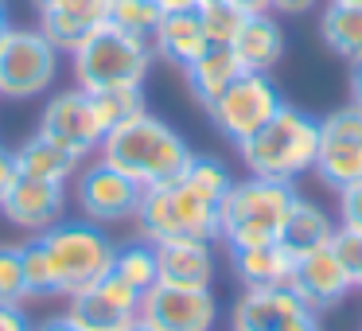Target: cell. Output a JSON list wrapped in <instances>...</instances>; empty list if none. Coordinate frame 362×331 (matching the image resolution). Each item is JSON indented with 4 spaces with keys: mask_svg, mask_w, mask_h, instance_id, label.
I'll list each match as a JSON object with an SVG mask.
<instances>
[{
    "mask_svg": "<svg viewBox=\"0 0 362 331\" xmlns=\"http://www.w3.org/2000/svg\"><path fill=\"white\" fill-rule=\"evenodd\" d=\"M98 156L105 164H113L117 172H125L129 180H136L141 187H156V183L175 180L195 152L168 121H160L156 113L144 110L136 117H129L125 125L110 129L102 137Z\"/></svg>",
    "mask_w": 362,
    "mask_h": 331,
    "instance_id": "cell-1",
    "label": "cell"
},
{
    "mask_svg": "<svg viewBox=\"0 0 362 331\" xmlns=\"http://www.w3.org/2000/svg\"><path fill=\"white\" fill-rule=\"evenodd\" d=\"M320 152V117L284 102L269 125H261L250 141L238 144V160L250 175L276 183H296L315 168Z\"/></svg>",
    "mask_w": 362,
    "mask_h": 331,
    "instance_id": "cell-2",
    "label": "cell"
},
{
    "mask_svg": "<svg viewBox=\"0 0 362 331\" xmlns=\"http://www.w3.org/2000/svg\"><path fill=\"white\" fill-rule=\"evenodd\" d=\"M292 203H296V187L292 183L261 180V175L234 180L218 203V242L226 250L276 242Z\"/></svg>",
    "mask_w": 362,
    "mask_h": 331,
    "instance_id": "cell-3",
    "label": "cell"
},
{
    "mask_svg": "<svg viewBox=\"0 0 362 331\" xmlns=\"http://www.w3.org/2000/svg\"><path fill=\"white\" fill-rule=\"evenodd\" d=\"M136 234L144 242H175V238H199V242H218V203L211 195L187 183L183 175L156 187H144L136 207Z\"/></svg>",
    "mask_w": 362,
    "mask_h": 331,
    "instance_id": "cell-4",
    "label": "cell"
},
{
    "mask_svg": "<svg viewBox=\"0 0 362 331\" xmlns=\"http://www.w3.org/2000/svg\"><path fill=\"white\" fill-rule=\"evenodd\" d=\"M152 63V43L144 35H129L113 24H102L82 47L71 51V71L74 86L94 94V90H113V86H144Z\"/></svg>",
    "mask_w": 362,
    "mask_h": 331,
    "instance_id": "cell-5",
    "label": "cell"
},
{
    "mask_svg": "<svg viewBox=\"0 0 362 331\" xmlns=\"http://www.w3.org/2000/svg\"><path fill=\"white\" fill-rule=\"evenodd\" d=\"M40 242L51 257V269H55V296H74V292L90 289L113 273L117 242L98 222L63 219L51 230H43Z\"/></svg>",
    "mask_w": 362,
    "mask_h": 331,
    "instance_id": "cell-6",
    "label": "cell"
},
{
    "mask_svg": "<svg viewBox=\"0 0 362 331\" xmlns=\"http://www.w3.org/2000/svg\"><path fill=\"white\" fill-rule=\"evenodd\" d=\"M63 55L40 28H8L0 35V98L32 102L59 82Z\"/></svg>",
    "mask_w": 362,
    "mask_h": 331,
    "instance_id": "cell-7",
    "label": "cell"
},
{
    "mask_svg": "<svg viewBox=\"0 0 362 331\" xmlns=\"http://www.w3.org/2000/svg\"><path fill=\"white\" fill-rule=\"evenodd\" d=\"M281 105H284V94L276 90V82L269 79V74L245 71L206 105V117H211V125L218 129L230 144H242V141H250L261 125H269Z\"/></svg>",
    "mask_w": 362,
    "mask_h": 331,
    "instance_id": "cell-8",
    "label": "cell"
},
{
    "mask_svg": "<svg viewBox=\"0 0 362 331\" xmlns=\"http://www.w3.org/2000/svg\"><path fill=\"white\" fill-rule=\"evenodd\" d=\"M74 207L86 222H98V226H121V222L136 219V207H141L144 187L136 180H129L125 172H117L113 164H105L102 156L82 160L78 175H74Z\"/></svg>",
    "mask_w": 362,
    "mask_h": 331,
    "instance_id": "cell-9",
    "label": "cell"
},
{
    "mask_svg": "<svg viewBox=\"0 0 362 331\" xmlns=\"http://www.w3.org/2000/svg\"><path fill=\"white\" fill-rule=\"evenodd\" d=\"M312 172L331 191H343L362 180V105L346 102L343 110L320 121V152Z\"/></svg>",
    "mask_w": 362,
    "mask_h": 331,
    "instance_id": "cell-10",
    "label": "cell"
},
{
    "mask_svg": "<svg viewBox=\"0 0 362 331\" xmlns=\"http://www.w3.org/2000/svg\"><path fill=\"white\" fill-rule=\"evenodd\" d=\"M230 331H323L320 312L304 304L288 284L242 289L230 308Z\"/></svg>",
    "mask_w": 362,
    "mask_h": 331,
    "instance_id": "cell-11",
    "label": "cell"
},
{
    "mask_svg": "<svg viewBox=\"0 0 362 331\" xmlns=\"http://www.w3.org/2000/svg\"><path fill=\"white\" fill-rule=\"evenodd\" d=\"M35 133L47 137V141L59 144V149H66L71 156L90 160V156H98V149H102L105 129L98 125V117H94L90 94L78 90V86H71V90H59V94L47 98Z\"/></svg>",
    "mask_w": 362,
    "mask_h": 331,
    "instance_id": "cell-12",
    "label": "cell"
},
{
    "mask_svg": "<svg viewBox=\"0 0 362 331\" xmlns=\"http://www.w3.org/2000/svg\"><path fill=\"white\" fill-rule=\"evenodd\" d=\"M141 315L152 331H214L218 296L211 289H180V284H152L141 292Z\"/></svg>",
    "mask_w": 362,
    "mask_h": 331,
    "instance_id": "cell-13",
    "label": "cell"
},
{
    "mask_svg": "<svg viewBox=\"0 0 362 331\" xmlns=\"http://www.w3.org/2000/svg\"><path fill=\"white\" fill-rule=\"evenodd\" d=\"M136 312H141V292L125 284L117 273L66 296V315L82 331H125L136 320Z\"/></svg>",
    "mask_w": 362,
    "mask_h": 331,
    "instance_id": "cell-14",
    "label": "cell"
},
{
    "mask_svg": "<svg viewBox=\"0 0 362 331\" xmlns=\"http://www.w3.org/2000/svg\"><path fill=\"white\" fill-rule=\"evenodd\" d=\"M288 289L304 300L312 312H327V308H339L346 296L354 292V281L351 273L343 269V261L335 257V250H315V253H304L296 257V269H292V281Z\"/></svg>",
    "mask_w": 362,
    "mask_h": 331,
    "instance_id": "cell-15",
    "label": "cell"
},
{
    "mask_svg": "<svg viewBox=\"0 0 362 331\" xmlns=\"http://www.w3.org/2000/svg\"><path fill=\"white\" fill-rule=\"evenodd\" d=\"M0 214L24 234H43V230H51L55 222L66 219V187L20 175L12 183V191L4 195V203H0Z\"/></svg>",
    "mask_w": 362,
    "mask_h": 331,
    "instance_id": "cell-16",
    "label": "cell"
},
{
    "mask_svg": "<svg viewBox=\"0 0 362 331\" xmlns=\"http://www.w3.org/2000/svg\"><path fill=\"white\" fill-rule=\"evenodd\" d=\"M105 4L110 0H43L40 8V32L51 40V47L59 55H71L74 47H82V40L98 32L105 24Z\"/></svg>",
    "mask_w": 362,
    "mask_h": 331,
    "instance_id": "cell-17",
    "label": "cell"
},
{
    "mask_svg": "<svg viewBox=\"0 0 362 331\" xmlns=\"http://www.w3.org/2000/svg\"><path fill=\"white\" fill-rule=\"evenodd\" d=\"M156 269H160V284H180V289H211L214 273H218L214 242H199V238L160 242L156 245Z\"/></svg>",
    "mask_w": 362,
    "mask_h": 331,
    "instance_id": "cell-18",
    "label": "cell"
},
{
    "mask_svg": "<svg viewBox=\"0 0 362 331\" xmlns=\"http://www.w3.org/2000/svg\"><path fill=\"white\" fill-rule=\"evenodd\" d=\"M148 43H152V55L164 59V63H172V66H180V71L191 66L206 47H211V40H206L203 24H199L195 8L164 12L160 24H156V32L148 35Z\"/></svg>",
    "mask_w": 362,
    "mask_h": 331,
    "instance_id": "cell-19",
    "label": "cell"
},
{
    "mask_svg": "<svg viewBox=\"0 0 362 331\" xmlns=\"http://www.w3.org/2000/svg\"><path fill=\"white\" fill-rule=\"evenodd\" d=\"M230 47H234L238 59H242L245 71L273 74V66L284 59L288 40H284V28H281V20H276L273 12H250L245 24H242V32H238V40L230 43Z\"/></svg>",
    "mask_w": 362,
    "mask_h": 331,
    "instance_id": "cell-20",
    "label": "cell"
},
{
    "mask_svg": "<svg viewBox=\"0 0 362 331\" xmlns=\"http://www.w3.org/2000/svg\"><path fill=\"white\" fill-rule=\"evenodd\" d=\"M230 269H234L242 289H276V284L292 281L296 257H292L281 242H265V245L230 250Z\"/></svg>",
    "mask_w": 362,
    "mask_h": 331,
    "instance_id": "cell-21",
    "label": "cell"
},
{
    "mask_svg": "<svg viewBox=\"0 0 362 331\" xmlns=\"http://www.w3.org/2000/svg\"><path fill=\"white\" fill-rule=\"evenodd\" d=\"M335 230H339V222L331 219L320 203L296 195V203L288 207V219H284L281 238H276V242H281L292 257H304V253L327 250L331 238H335Z\"/></svg>",
    "mask_w": 362,
    "mask_h": 331,
    "instance_id": "cell-22",
    "label": "cell"
},
{
    "mask_svg": "<svg viewBox=\"0 0 362 331\" xmlns=\"http://www.w3.org/2000/svg\"><path fill=\"white\" fill-rule=\"evenodd\" d=\"M238 74H245V66H242V59L234 55V47H206L191 66H183V82H187L191 98H195L203 110L238 79Z\"/></svg>",
    "mask_w": 362,
    "mask_h": 331,
    "instance_id": "cell-23",
    "label": "cell"
},
{
    "mask_svg": "<svg viewBox=\"0 0 362 331\" xmlns=\"http://www.w3.org/2000/svg\"><path fill=\"white\" fill-rule=\"evenodd\" d=\"M12 156H16V172L28 175V180H43V183H71L74 175H78L82 160L71 156L66 149H59V144H51L47 137H28L20 149H12Z\"/></svg>",
    "mask_w": 362,
    "mask_h": 331,
    "instance_id": "cell-24",
    "label": "cell"
},
{
    "mask_svg": "<svg viewBox=\"0 0 362 331\" xmlns=\"http://www.w3.org/2000/svg\"><path fill=\"white\" fill-rule=\"evenodd\" d=\"M320 40L339 59L358 63L362 59V8L358 4H343V0H327L320 12Z\"/></svg>",
    "mask_w": 362,
    "mask_h": 331,
    "instance_id": "cell-25",
    "label": "cell"
},
{
    "mask_svg": "<svg viewBox=\"0 0 362 331\" xmlns=\"http://www.w3.org/2000/svg\"><path fill=\"white\" fill-rule=\"evenodd\" d=\"M90 105H94V117L98 125L110 133V129L125 125L129 117H136V113L148 110V102H144V86H113V90H94L90 94Z\"/></svg>",
    "mask_w": 362,
    "mask_h": 331,
    "instance_id": "cell-26",
    "label": "cell"
},
{
    "mask_svg": "<svg viewBox=\"0 0 362 331\" xmlns=\"http://www.w3.org/2000/svg\"><path fill=\"white\" fill-rule=\"evenodd\" d=\"M113 273H117L125 284H133L136 292H148L152 284L160 281V269H156V245L144 242V238L117 245V257H113Z\"/></svg>",
    "mask_w": 362,
    "mask_h": 331,
    "instance_id": "cell-27",
    "label": "cell"
},
{
    "mask_svg": "<svg viewBox=\"0 0 362 331\" xmlns=\"http://www.w3.org/2000/svg\"><path fill=\"white\" fill-rule=\"evenodd\" d=\"M195 12H199V24H203L211 47H230L238 40V32H242L245 16H250L245 8H238L230 0H199Z\"/></svg>",
    "mask_w": 362,
    "mask_h": 331,
    "instance_id": "cell-28",
    "label": "cell"
},
{
    "mask_svg": "<svg viewBox=\"0 0 362 331\" xmlns=\"http://www.w3.org/2000/svg\"><path fill=\"white\" fill-rule=\"evenodd\" d=\"M160 16H164V8L156 0H110L105 4V24L121 28L129 35H144V40L156 32Z\"/></svg>",
    "mask_w": 362,
    "mask_h": 331,
    "instance_id": "cell-29",
    "label": "cell"
},
{
    "mask_svg": "<svg viewBox=\"0 0 362 331\" xmlns=\"http://www.w3.org/2000/svg\"><path fill=\"white\" fill-rule=\"evenodd\" d=\"M20 257H24V281H28V296H55V269L51 257L43 250L40 234H32L28 242H20Z\"/></svg>",
    "mask_w": 362,
    "mask_h": 331,
    "instance_id": "cell-30",
    "label": "cell"
},
{
    "mask_svg": "<svg viewBox=\"0 0 362 331\" xmlns=\"http://www.w3.org/2000/svg\"><path fill=\"white\" fill-rule=\"evenodd\" d=\"M183 180L187 183H195L199 191H203V195H211L214 203H222V195H226L230 191V183H234V175H230V168L222 164L218 156H191L187 160V168H183Z\"/></svg>",
    "mask_w": 362,
    "mask_h": 331,
    "instance_id": "cell-31",
    "label": "cell"
},
{
    "mask_svg": "<svg viewBox=\"0 0 362 331\" xmlns=\"http://www.w3.org/2000/svg\"><path fill=\"white\" fill-rule=\"evenodd\" d=\"M28 281H24V257L20 242H0V304H24Z\"/></svg>",
    "mask_w": 362,
    "mask_h": 331,
    "instance_id": "cell-32",
    "label": "cell"
},
{
    "mask_svg": "<svg viewBox=\"0 0 362 331\" xmlns=\"http://www.w3.org/2000/svg\"><path fill=\"white\" fill-rule=\"evenodd\" d=\"M331 250H335V257L343 261V269L351 273L354 281V292H362V234H354V230H335V238H331Z\"/></svg>",
    "mask_w": 362,
    "mask_h": 331,
    "instance_id": "cell-33",
    "label": "cell"
},
{
    "mask_svg": "<svg viewBox=\"0 0 362 331\" xmlns=\"http://www.w3.org/2000/svg\"><path fill=\"white\" fill-rule=\"evenodd\" d=\"M335 222L343 230L362 234V180L343 187V191H335Z\"/></svg>",
    "mask_w": 362,
    "mask_h": 331,
    "instance_id": "cell-34",
    "label": "cell"
},
{
    "mask_svg": "<svg viewBox=\"0 0 362 331\" xmlns=\"http://www.w3.org/2000/svg\"><path fill=\"white\" fill-rule=\"evenodd\" d=\"M0 331H35L24 304H0Z\"/></svg>",
    "mask_w": 362,
    "mask_h": 331,
    "instance_id": "cell-35",
    "label": "cell"
},
{
    "mask_svg": "<svg viewBox=\"0 0 362 331\" xmlns=\"http://www.w3.org/2000/svg\"><path fill=\"white\" fill-rule=\"evenodd\" d=\"M323 0H269V12L273 16H308V12H315Z\"/></svg>",
    "mask_w": 362,
    "mask_h": 331,
    "instance_id": "cell-36",
    "label": "cell"
},
{
    "mask_svg": "<svg viewBox=\"0 0 362 331\" xmlns=\"http://www.w3.org/2000/svg\"><path fill=\"white\" fill-rule=\"evenodd\" d=\"M20 180V172H16V156H12V149H4L0 144V203H4V195L12 191V183Z\"/></svg>",
    "mask_w": 362,
    "mask_h": 331,
    "instance_id": "cell-37",
    "label": "cell"
},
{
    "mask_svg": "<svg viewBox=\"0 0 362 331\" xmlns=\"http://www.w3.org/2000/svg\"><path fill=\"white\" fill-rule=\"evenodd\" d=\"M35 331H82L78 323L71 320V315H51V320H43V323H35Z\"/></svg>",
    "mask_w": 362,
    "mask_h": 331,
    "instance_id": "cell-38",
    "label": "cell"
},
{
    "mask_svg": "<svg viewBox=\"0 0 362 331\" xmlns=\"http://www.w3.org/2000/svg\"><path fill=\"white\" fill-rule=\"evenodd\" d=\"M351 102L362 105V59L351 63Z\"/></svg>",
    "mask_w": 362,
    "mask_h": 331,
    "instance_id": "cell-39",
    "label": "cell"
},
{
    "mask_svg": "<svg viewBox=\"0 0 362 331\" xmlns=\"http://www.w3.org/2000/svg\"><path fill=\"white\" fill-rule=\"evenodd\" d=\"M164 12H180V8H199V0H156Z\"/></svg>",
    "mask_w": 362,
    "mask_h": 331,
    "instance_id": "cell-40",
    "label": "cell"
},
{
    "mask_svg": "<svg viewBox=\"0 0 362 331\" xmlns=\"http://www.w3.org/2000/svg\"><path fill=\"white\" fill-rule=\"evenodd\" d=\"M230 4H238L245 12H269V0H230Z\"/></svg>",
    "mask_w": 362,
    "mask_h": 331,
    "instance_id": "cell-41",
    "label": "cell"
},
{
    "mask_svg": "<svg viewBox=\"0 0 362 331\" xmlns=\"http://www.w3.org/2000/svg\"><path fill=\"white\" fill-rule=\"evenodd\" d=\"M8 4H4V0H0V35H4V32H8Z\"/></svg>",
    "mask_w": 362,
    "mask_h": 331,
    "instance_id": "cell-42",
    "label": "cell"
},
{
    "mask_svg": "<svg viewBox=\"0 0 362 331\" xmlns=\"http://www.w3.org/2000/svg\"><path fill=\"white\" fill-rule=\"evenodd\" d=\"M125 331H152V327H148V323H144V320H141V315H136V320H133V323H129V327H125Z\"/></svg>",
    "mask_w": 362,
    "mask_h": 331,
    "instance_id": "cell-43",
    "label": "cell"
},
{
    "mask_svg": "<svg viewBox=\"0 0 362 331\" xmlns=\"http://www.w3.org/2000/svg\"><path fill=\"white\" fill-rule=\"evenodd\" d=\"M343 4H358V8H362V0H343Z\"/></svg>",
    "mask_w": 362,
    "mask_h": 331,
    "instance_id": "cell-44",
    "label": "cell"
},
{
    "mask_svg": "<svg viewBox=\"0 0 362 331\" xmlns=\"http://www.w3.org/2000/svg\"><path fill=\"white\" fill-rule=\"evenodd\" d=\"M35 4H43V0H35Z\"/></svg>",
    "mask_w": 362,
    "mask_h": 331,
    "instance_id": "cell-45",
    "label": "cell"
}]
</instances>
